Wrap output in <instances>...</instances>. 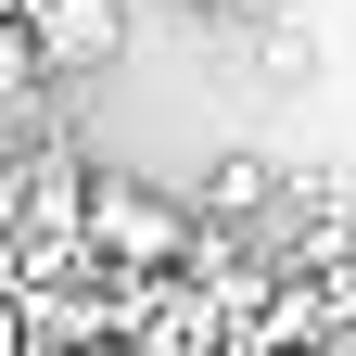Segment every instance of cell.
I'll list each match as a JSON object with an SVG mask.
<instances>
[{"label": "cell", "instance_id": "cell-1", "mask_svg": "<svg viewBox=\"0 0 356 356\" xmlns=\"http://www.w3.org/2000/svg\"><path fill=\"white\" fill-rule=\"evenodd\" d=\"M76 242L102 254V267H127V280H165V267H191V254H204V216L178 204V191H153V178H127V165H89Z\"/></svg>", "mask_w": 356, "mask_h": 356}, {"label": "cell", "instance_id": "cell-2", "mask_svg": "<svg viewBox=\"0 0 356 356\" xmlns=\"http://www.w3.org/2000/svg\"><path fill=\"white\" fill-rule=\"evenodd\" d=\"M127 51V0H26V64L38 76H102Z\"/></svg>", "mask_w": 356, "mask_h": 356}, {"label": "cell", "instance_id": "cell-3", "mask_svg": "<svg viewBox=\"0 0 356 356\" xmlns=\"http://www.w3.org/2000/svg\"><path fill=\"white\" fill-rule=\"evenodd\" d=\"M267 204H280V165H267V153H216L204 191H191V216H216V229H254Z\"/></svg>", "mask_w": 356, "mask_h": 356}, {"label": "cell", "instance_id": "cell-4", "mask_svg": "<svg viewBox=\"0 0 356 356\" xmlns=\"http://www.w3.org/2000/svg\"><path fill=\"white\" fill-rule=\"evenodd\" d=\"M13 204H26L13 229H26L38 254H64V242H76V204H89V165H64V153H51V165H26V191H13Z\"/></svg>", "mask_w": 356, "mask_h": 356}]
</instances>
